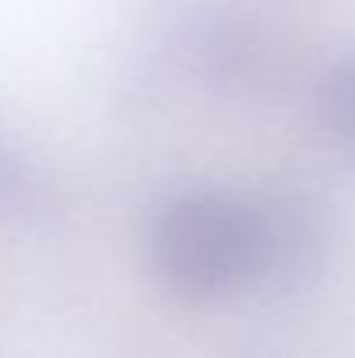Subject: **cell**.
<instances>
[{"label": "cell", "instance_id": "6da1fadb", "mask_svg": "<svg viewBox=\"0 0 355 358\" xmlns=\"http://www.w3.org/2000/svg\"><path fill=\"white\" fill-rule=\"evenodd\" d=\"M146 250L160 285L185 303H216L268 282L261 199L223 188L171 195L150 223Z\"/></svg>", "mask_w": 355, "mask_h": 358}, {"label": "cell", "instance_id": "7a4b0ae2", "mask_svg": "<svg viewBox=\"0 0 355 358\" xmlns=\"http://www.w3.org/2000/svg\"><path fill=\"white\" fill-rule=\"evenodd\" d=\"M268 237V282L307 278L324 261L328 220L307 195L275 192L261 199Z\"/></svg>", "mask_w": 355, "mask_h": 358}, {"label": "cell", "instance_id": "3957f363", "mask_svg": "<svg viewBox=\"0 0 355 358\" xmlns=\"http://www.w3.org/2000/svg\"><path fill=\"white\" fill-rule=\"evenodd\" d=\"M317 115L328 143L355 164V49L342 52L321 77Z\"/></svg>", "mask_w": 355, "mask_h": 358}, {"label": "cell", "instance_id": "277c9868", "mask_svg": "<svg viewBox=\"0 0 355 358\" xmlns=\"http://www.w3.org/2000/svg\"><path fill=\"white\" fill-rule=\"evenodd\" d=\"M21 185H25V167H21L18 157L0 143V209L11 206V202L21 195Z\"/></svg>", "mask_w": 355, "mask_h": 358}]
</instances>
